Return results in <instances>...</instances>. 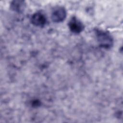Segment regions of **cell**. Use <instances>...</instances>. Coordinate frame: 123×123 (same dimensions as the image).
Segmentation results:
<instances>
[{
	"label": "cell",
	"instance_id": "1",
	"mask_svg": "<svg viewBox=\"0 0 123 123\" xmlns=\"http://www.w3.org/2000/svg\"><path fill=\"white\" fill-rule=\"evenodd\" d=\"M95 32L98 42L100 47L109 49L112 46L113 39L109 32L99 29H96Z\"/></svg>",
	"mask_w": 123,
	"mask_h": 123
},
{
	"label": "cell",
	"instance_id": "2",
	"mask_svg": "<svg viewBox=\"0 0 123 123\" xmlns=\"http://www.w3.org/2000/svg\"><path fill=\"white\" fill-rule=\"evenodd\" d=\"M68 26L70 31L74 34H79L84 29L83 23L76 17H72L68 23Z\"/></svg>",
	"mask_w": 123,
	"mask_h": 123
},
{
	"label": "cell",
	"instance_id": "5",
	"mask_svg": "<svg viewBox=\"0 0 123 123\" xmlns=\"http://www.w3.org/2000/svg\"><path fill=\"white\" fill-rule=\"evenodd\" d=\"M12 10L17 12H21L24 11L25 7V3L23 0H13L10 4Z\"/></svg>",
	"mask_w": 123,
	"mask_h": 123
},
{
	"label": "cell",
	"instance_id": "4",
	"mask_svg": "<svg viewBox=\"0 0 123 123\" xmlns=\"http://www.w3.org/2000/svg\"><path fill=\"white\" fill-rule=\"evenodd\" d=\"M65 9L62 6H59L54 9L51 13V18L54 23H60L64 21L66 17Z\"/></svg>",
	"mask_w": 123,
	"mask_h": 123
},
{
	"label": "cell",
	"instance_id": "3",
	"mask_svg": "<svg viewBox=\"0 0 123 123\" xmlns=\"http://www.w3.org/2000/svg\"><path fill=\"white\" fill-rule=\"evenodd\" d=\"M31 23L37 27H44L47 23V19L46 15L41 12H37L34 13L30 18Z\"/></svg>",
	"mask_w": 123,
	"mask_h": 123
}]
</instances>
